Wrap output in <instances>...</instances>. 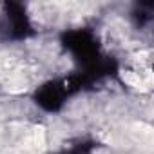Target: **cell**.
<instances>
[{
    "label": "cell",
    "instance_id": "obj_1",
    "mask_svg": "<svg viewBox=\"0 0 154 154\" xmlns=\"http://www.w3.org/2000/svg\"><path fill=\"white\" fill-rule=\"evenodd\" d=\"M69 154H87V152H85V150H84V147H82V149H76V150H71Z\"/></svg>",
    "mask_w": 154,
    "mask_h": 154
}]
</instances>
